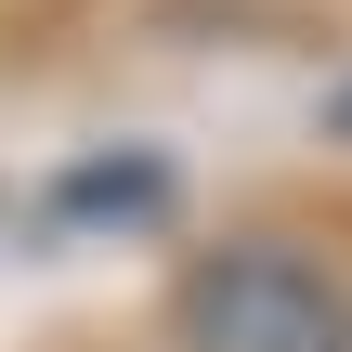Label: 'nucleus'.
I'll return each instance as SVG.
<instances>
[{
    "mask_svg": "<svg viewBox=\"0 0 352 352\" xmlns=\"http://www.w3.org/2000/svg\"><path fill=\"white\" fill-rule=\"evenodd\" d=\"M170 352H352V274L300 235H222L170 287Z\"/></svg>",
    "mask_w": 352,
    "mask_h": 352,
    "instance_id": "1",
    "label": "nucleus"
},
{
    "mask_svg": "<svg viewBox=\"0 0 352 352\" xmlns=\"http://www.w3.org/2000/svg\"><path fill=\"white\" fill-rule=\"evenodd\" d=\"M340 131H352V104H340Z\"/></svg>",
    "mask_w": 352,
    "mask_h": 352,
    "instance_id": "2",
    "label": "nucleus"
}]
</instances>
